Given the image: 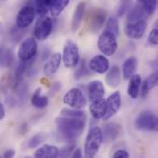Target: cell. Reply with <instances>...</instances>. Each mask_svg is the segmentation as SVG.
<instances>
[{
	"mask_svg": "<svg viewBox=\"0 0 158 158\" xmlns=\"http://www.w3.org/2000/svg\"><path fill=\"white\" fill-rule=\"evenodd\" d=\"M86 119L67 116H60L56 118V124L59 136L66 142L72 143L83 132Z\"/></svg>",
	"mask_w": 158,
	"mask_h": 158,
	"instance_id": "cell-1",
	"label": "cell"
},
{
	"mask_svg": "<svg viewBox=\"0 0 158 158\" xmlns=\"http://www.w3.org/2000/svg\"><path fill=\"white\" fill-rule=\"evenodd\" d=\"M103 141L102 130L99 127H93L90 129L84 145L85 157L91 158L95 156L103 143Z\"/></svg>",
	"mask_w": 158,
	"mask_h": 158,
	"instance_id": "cell-2",
	"label": "cell"
},
{
	"mask_svg": "<svg viewBox=\"0 0 158 158\" xmlns=\"http://www.w3.org/2000/svg\"><path fill=\"white\" fill-rule=\"evenodd\" d=\"M135 128L139 131H157V117L151 111L142 112L134 122Z\"/></svg>",
	"mask_w": 158,
	"mask_h": 158,
	"instance_id": "cell-3",
	"label": "cell"
},
{
	"mask_svg": "<svg viewBox=\"0 0 158 158\" xmlns=\"http://www.w3.org/2000/svg\"><path fill=\"white\" fill-rule=\"evenodd\" d=\"M97 46L99 50L106 56H113L118 50L117 37L112 32L105 31L98 38Z\"/></svg>",
	"mask_w": 158,
	"mask_h": 158,
	"instance_id": "cell-4",
	"label": "cell"
},
{
	"mask_svg": "<svg viewBox=\"0 0 158 158\" xmlns=\"http://www.w3.org/2000/svg\"><path fill=\"white\" fill-rule=\"evenodd\" d=\"M63 102L69 106L76 109H81L87 105V100L82 91L79 88H71L69 90L63 97Z\"/></svg>",
	"mask_w": 158,
	"mask_h": 158,
	"instance_id": "cell-5",
	"label": "cell"
},
{
	"mask_svg": "<svg viewBox=\"0 0 158 158\" xmlns=\"http://www.w3.org/2000/svg\"><path fill=\"white\" fill-rule=\"evenodd\" d=\"M80 55H79V47L78 45L72 42L68 41L63 48L62 60L64 66L66 68H73L79 63Z\"/></svg>",
	"mask_w": 158,
	"mask_h": 158,
	"instance_id": "cell-6",
	"label": "cell"
},
{
	"mask_svg": "<svg viewBox=\"0 0 158 158\" xmlns=\"http://www.w3.org/2000/svg\"><path fill=\"white\" fill-rule=\"evenodd\" d=\"M37 53V43L34 38H26L20 44L18 50V56L21 61L33 59Z\"/></svg>",
	"mask_w": 158,
	"mask_h": 158,
	"instance_id": "cell-7",
	"label": "cell"
},
{
	"mask_svg": "<svg viewBox=\"0 0 158 158\" xmlns=\"http://www.w3.org/2000/svg\"><path fill=\"white\" fill-rule=\"evenodd\" d=\"M52 28H53V23H52V19L49 17H46L45 15L40 17L33 30L35 38L39 41H44L50 35L52 31Z\"/></svg>",
	"mask_w": 158,
	"mask_h": 158,
	"instance_id": "cell-8",
	"label": "cell"
},
{
	"mask_svg": "<svg viewBox=\"0 0 158 158\" xmlns=\"http://www.w3.org/2000/svg\"><path fill=\"white\" fill-rule=\"evenodd\" d=\"M35 9L31 6H25L19 9L16 17V26L24 29L29 27L35 17Z\"/></svg>",
	"mask_w": 158,
	"mask_h": 158,
	"instance_id": "cell-9",
	"label": "cell"
},
{
	"mask_svg": "<svg viewBox=\"0 0 158 158\" xmlns=\"http://www.w3.org/2000/svg\"><path fill=\"white\" fill-rule=\"evenodd\" d=\"M147 29V23L145 19H141L134 22H127L125 26V34L131 39H141Z\"/></svg>",
	"mask_w": 158,
	"mask_h": 158,
	"instance_id": "cell-10",
	"label": "cell"
},
{
	"mask_svg": "<svg viewBox=\"0 0 158 158\" xmlns=\"http://www.w3.org/2000/svg\"><path fill=\"white\" fill-rule=\"evenodd\" d=\"M121 106V95L118 91L113 93L106 99V112L103 118L104 120H108L116 115Z\"/></svg>",
	"mask_w": 158,
	"mask_h": 158,
	"instance_id": "cell-11",
	"label": "cell"
},
{
	"mask_svg": "<svg viewBox=\"0 0 158 158\" xmlns=\"http://www.w3.org/2000/svg\"><path fill=\"white\" fill-rule=\"evenodd\" d=\"M89 68L94 72L103 74V73H105V72H106L108 70V69H109V61L105 56L97 55V56H94L91 59L90 64H89Z\"/></svg>",
	"mask_w": 158,
	"mask_h": 158,
	"instance_id": "cell-12",
	"label": "cell"
},
{
	"mask_svg": "<svg viewBox=\"0 0 158 158\" xmlns=\"http://www.w3.org/2000/svg\"><path fill=\"white\" fill-rule=\"evenodd\" d=\"M106 12L103 10L102 8H98L95 11H94L90 17V30L94 32H96L99 31L102 26L106 22Z\"/></svg>",
	"mask_w": 158,
	"mask_h": 158,
	"instance_id": "cell-13",
	"label": "cell"
},
{
	"mask_svg": "<svg viewBox=\"0 0 158 158\" xmlns=\"http://www.w3.org/2000/svg\"><path fill=\"white\" fill-rule=\"evenodd\" d=\"M90 112L94 118H103L106 112V101L103 98L92 101V104L90 106Z\"/></svg>",
	"mask_w": 158,
	"mask_h": 158,
	"instance_id": "cell-14",
	"label": "cell"
},
{
	"mask_svg": "<svg viewBox=\"0 0 158 158\" xmlns=\"http://www.w3.org/2000/svg\"><path fill=\"white\" fill-rule=\"evenodd\" d=\"M120 131H121V127L118 123L110 122V123L106 124L104 127V130L102 131L103 140H105L107 143L114 141L119 136Z\"/></svg>",
	"mask_w": 158,
	"mask_h": 158,
	"instance_id": "cell-15",
	"label": "cell"
},
{
	"mask_svg": "<svg viewBox=\"0 0 158 158\" xmlns=\"http://www.w3.org/2000/svg\"><path fill=\"white\" fill-rule=\"evenodd\" d=\"M88 95L91 101L103 98L105 95V88L100 81H93L88 84L87 87Z\"/></svg>",
	"mask_w": 158,
	"mask_h": 158,
	"instance_id": "cell-16",
	"label": "cell"
},
{
	"mask_svg": "<svg viewBox=\"0 0 158 158\" xmlns=\"http://www.w3.org/2000/svg\"><path fill=\"white\" fill-rule=\"evenodd\" d=\"M61 59H62V56L60 54L58 53H56L54 54L44 64V72L45 75L47 76H52L53 74H55L59 66H60V63H61Z\"/></svg>",
	"mask_w": 158,
	"mask_h": 158,
	"instance_id": "cell-17",
	"label": "cell"
},
{
	"mask_svg": "<svg viewBox=\"0 0 158 158\" xmlns=\"http://www.w3.org/2000/svg\"><path fill=\"white\" fill-rule=\"evenodd\" d=\"M85 6H86L85 2H80L74 10L72 19H71V31L73 32L77 31L81 24L84 11H85Z\"/></svg>",
	"mask_w": 158,
	"mask_h": 158,
	"instance_id": "cell-18",
	"label": "cell"
},
{
	"mask_svg": "<svg viewBox=\"0 0 158 158\" xmlns=\"http://www.w3.org/2000/svg\"><path fill=\"white\" fill-rule=\"evenodd\" d=\"M58 154L59 149L56 146L44 144L36 150L34 156L40 158H56L58 157Z\"/></svg>",
	"mask_w": 158,
	"mask_h": 158,
	"instance_id": "cell-19",
	"label": "cell"
},
{
	"mask_svg": "<svg viewBox=\"0 0 158 158\" xmlns=\"http://www.w3.org/2000/svg\"><path fill=\"white\" fill-rule=\"evenodd\" d=\"M106 82L111 88H117L120 83V69L113 66L106 76Z\"/></svg>",
	"mask_w": 158,
	"mask_h": 158,
	"instance_id": "cell-20",
	"label": "cell"
},
{
	"mask_svg": "<svg viewBox=\"0 0 158 158\" xmlns=\"http://www.w3.org/2000/svg\"><path fill=\"white\" fill-rule=\"evenodd\" d=\"M129 87H128V94L132 99H136L139 96L141 84H142V78L138 74H133L131 78Z\"/></svg>",
	"mask_w": 158,
	"mask_h": 158,
	"instance_id": "cell-21",
	"label": "cell"
},
{
	"mask_svg": "<svg viewBox=\"0 0 158 158\" xmlns=\"http://www.w3.org/2000/svg\"><path fill=\"white\" fill-rule=\"evenodd\" d=\"M157 72H154L153 74H151L150 76H148L147 79L143 82L142 89H140V91H141V96L142 97H145L149 94V92L157 85Z\"/></svg>",
	"mask_w": 158,
	"mask_h": 158,
	"instance_id": "cell-22",
	"label": "cell"
},
{
	"mask_svg": "<svg viewBox=\"0 0 158 158\" xmlns=\"http://www.w3.org/2000/svg\"><path fill=\"white\" fill-rule=\"evenodd\" d=\"M14 54L6 47H0V67L9 68L14 63Z\"/></svg>",
	"mask_w": 158,
	"mask_h": 158,
	"instance_id": "cell-23",
	"label": "cell"
},
{
	"mask_svg": "<svg viewBox=\"0 0 158 158\" xmlns=\"http://www.w3.org/2000/svg\"><path fill=\"white\" fill-rule=\"evenodd\" d=\"M148 16L144 11L143 6L137 5L133 8H131L127 16V22H134L141 19H145V17Z\"/></svg>",
	"mask_w": 158,
	"mask_h": 158,
	"instance_id": "cell-24",
	"label": "cell"
},
{
	"mask_svg": "<svg viewBox=\"0 0 158 158\" xmlns=\"http://www.w3.org/2000/svg\"><path fill=\"white\" fill-rule=\"evenodd\" d=\"M137 69V58L134 56H131L128 59L125 60L122 70H123V76L125 80L130 79L135 72Z\"/></svg>",
	"mask_w": 158,
	"mask_h": 158,
	"instance_id": "cell-25",
	"label": "cell"
},
{
	"mask_svg": "<svg viewBox=\"0 0 158 158\" xmlns=\"http://www.w3.org/2000/svg\"><path fill=\"white\" fill-rule=\"evenodd\" d=\"M42 89L38 88L31 96V105L36 108H44L48 105V98L41 94Z\"/></svg>",
	"mask_w": 158,
	"mask_h": 158,
	"instance_id": "cell-26",
	"label": "cell"
},
{
	"mask_svg": "<svg viewBox=\"0 0 158 158\" xmlns=\"http://www.w3.org/2000/svg\"><path fill=\"white\" fill-rule=\"evenodd\" d=\"M70 0H54L49 10L52 17H57L69 4Z\"/></svg>",
	"mask_w": 158,
	"mask_h": 158,
	"instance_id": "cell-27",
	"label": "cell"
},
{
	"mask_svg": "<svg viewBox=\"0 0 158 158\" xmlns=\"http://www.w3.org/2000/svg\"><path fill=\"white\" fill-rule=\"evenodd\" d=\"M34 1H35L34 2L35 13L39 15L40 17H42V16H44L48 12L54 0H34Z\"/></svg>",
	"mask_w": 158,
	"mask_h": 158,
	"instance_id": "cell-28",
	"label": "cell"
},
{
	"mask_svg": "<svg viewBox=\"0 0 158 158\" xmlns=\"http://www.w3.org/2000/svg\"><path fill=\"white\" fill-rule=\"evenodd\" d=\"M106 31L112 32L116 37H118L119 35V24H118V20L116 17H111L108 19V20L106 22Z\"/></svg>",
	"mask_w": 158,
	"mask_h": 158,
	"instance_id": "cell-29",
	"label": "cell"
},
{
	"mask_svg": "<svg viewBox=\"0 0 158 158\" xmlns=\"http://www.w3.org/2000/svg\"><path fill=\"white\" fill-rule=\"evenodd\" d=\"M61 116H67V117H72V118H84L86 119L85 113L81 110L73 108V109H69V108H63L60 112Z\"/></svg>",
	"mask_w": 158,
	"mask_h": 158,
	"instance_id": "cell-30",
	"label": "cell"
},
{
	"mask_svg": "<svg viewBox=\"0 0 158 158\" xmlns=\"http://www.w3.org/2000/svg\"><path fill=\"white\" fill-rule=\"evenodd\" d=\"M142 3H143V7L147 15H152L156 11L157 6V0H143Z\"/></svg>",
	"mask_w": 158,
	"mask_h": 158,
	"instance_id": "cell-31",
	"label": "cell"
},
{
	"mask_svg": "<svg viewBox=\"0 0 158 158\" xmlns=\"http://www.w3.org/2000/svg\"><path fill=\"white\" fill-rule=\"evenodd\" d=\"M44 136L42 135V134H36L34 135L33 137H31L29 142H28V147L29 148H35L37 146H39L42 143H44Z\"/></svg>",
	"mask_w": 158,
	"mask_h": 158,
	"instance_id": "cell-32",
	"label": "cell"
},
{
	"mask_svg": "<svg viewBox=\"0 0 158 158\" xmlns=\"http://www.w3.org/2000/svg\"><path fill=\"white\" fill-rule=\"evenodd\" d=\"M90 74V71H89V69H87V67H86V63H85V60H82V62L81 63V65L79 66V69L76 70V72H75V78L77 79V80H79V79H81V78H82V77H85V76H87V75H89Z\"/></svg>",
	"mask_w": 158,
	"mask_h": 158,
	"instance_id": "cell-33",
	"label": "cell"
},
{
	"mask_svg": "<svg viewBox=\"0 0 158 158\" xmlns=\"http://www.w3.org/2000/svg\"><path fill=\"white\" fill-rule=\"evenodd\" d=\"M76 148V144L72 142L71 143H69L68 145L64 146L61 151H59V154H58V156H61V157H68V156H70L72 152L75 150Z\"/></svg>",
	"mask_w": 158,
	"mask_h": 158,
	"instance_id": "cell-34",
	"label": "cell"
},
{
	"mask_svg": "<svg viewBox=\"0 0 158 158\" xmlns=\"http://www.w3.org/2000/svg\"><path fill=\"white\" fill-rule=\"evenodd\" d=\"M131 2H132V0H120V5H119L118 11V17H122L129 10Z\"/></svg>",
	"mask_w": 158,
	"mask_h": 158,
	"instance_id": "cell-35",
	"label": "cell"
},
{
	"mask_svg": "<svg viewBox=\"0 0 158 158\" xmlns=\"http://www.w3.org/2000/svg\"><path fill=\"white\" fill-rule=\"evenodd\" d=\"M149 42L153 44V45H156L158 43V30L157 28H155L152 30V31L149 34L148 37Z\"/></svg>",
	"mask_w": 158,
	"mask_h": 158,
	"instance_id": "cell-36",
	"label": "cell"
},
{
	"mask_svg": "<svg viewBox=\"0 0 158 158\" xmlns=\"http://www.w3.org/2000/svg\"><path fill=\"white\" fill-rule=\"evenodd\" d=\"M11 35H12V38L14 39V41L18 42V41L21 38V36L23 35V32H21L20 28L16 27V28H13V29H12V31H11Z\"/></svg>",
	"mask_w": 158,
	"mask_h": 158,
	"instance_id": "cell-37",
	"label": "cell"
},
{
	"mask_svg": "<svg viewBox=\"0 0 158 158\" xmlns=\"http://www.w3.org/2000/svg\"><path fill=\"white\" fill-rule=\"evenodd\" d=\"M129 156H130V154H129L126 150H124V149L118 150V151L113 155V157L115 158H128Z\"/></svg>",
	"mask_w": 158,
	"mask_h": 158,
	"instance_id": "cell-38",
	"label": "cell"
},
{
	"mask_svg": "<svg viewBox=\"0 0 158 158\" xmlns=\"http://www.w3.org/2000/svg\"><path fill=\"white\" fill-rule=\"evenodd\" d=\"M71 157H74V158H81L82 157V155H81V149H79V148H75V150H74V153H72L71 154V156H70Z\"/></svg>",
	"mask_w": 158,
	"mask_h": 158,
	"instance_id": "cell-39",
	"label": "cell"
},
{
	"mask_svg": "<svg viewBox=\"0 0 158 158\" xmlns=\"http://www.w3.org/2000/svg\"><path fill=\"white\" fill-rule=\"evenodd\" d=\"M15 151L14 150H7V151H6L5 152V154H4V157H6V158H8V157H13L14 156H15Z\"/></svg>",
	"mask_w": 158,
	"mask_h": 158,
	"instance_id": "cell-40",
	"label": "cell"
},
{
	"mask_svg": "<svg viewBox=\"0 0 158 158\" xmlns=\"http://www.w3.org/2000/svg\"><path fill=\"white\" fill-rule=\"evenodd\" d=\"M6 116V110L2 104H0V120H2Z\"/></svg>",
	"mask_w": 158,
	"mask_h": 158,
	"instance_id": "cell-41",
	"label": "cell"
},
{
	"mask_svg": "<svg viewBox=\"0 0 158 158\" xmlns=\"http://www.w3.org/2000/svg\"><path fill=\"white\" fill-rule=\"evenodd\" d=\"M41 82H42L44 85H45V86H48V87L50 86V84H49V83H50V82H49V81H48V80H46L45 78L41 79Z\"/></svg>",
	"mask_w": 158,
	"mask_h": 158,
	"instance_id": "cell-42",
	"label": "cell"
},
{
	"mask_svg": "<svg viewBox=\"0 0 158 158\" xmlns=\"http://www.w3.org/2000/svg\"><path fill=\"white\" fill-rule=\"evenodd\" d=\"M138 1H139V2H142V1H143V0H138Z\"/></svg>",
	"mask_w": 158,
	"mask_h": 158,
	"instance_id": "cell-43",
	"label": "cell"
}]
</instances>
